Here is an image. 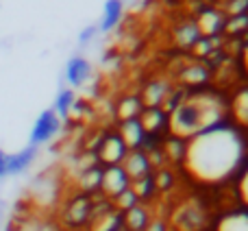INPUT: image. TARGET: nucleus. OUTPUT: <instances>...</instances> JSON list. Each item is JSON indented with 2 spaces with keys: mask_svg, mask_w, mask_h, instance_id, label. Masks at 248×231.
<instances>
[{
  "mask_svg": "<svg viewBox=\"0 0 248 231\" xmlns=\"http://www.w3.org/2000/svg\"><path fill=\"white\" fill-rule=\"evenodd\" d=\"M122 16V2L120 0H109L105 4V13H103V22H100V29L103 31H111L118 24Z\"/></svg>",
  "mask_w": 248,
  "mask_h": 231,
  "instance_id": "f8f14e48",
  "label": "nucleus"
},
{
  "mask_svg": "<svg viewBox=\"0 0 248 231\" xmlns=\"http://www.w3.org/2000/svg\"><path fill=\"white\" fill-rule=\"evenodd\" d=\"M126 155V148H124L122 140L118 135H107L100 144V150H98V157L103 164L107 166H120V162Z\"/></svg>",
  "mask_w": 248,
  "mask_h": 231,
  "instance_id": "39448f33",
  "label": "nucleus"
},
{
  "mask_svg": "<svg viewBox=\"0 0 248 231\" xmlns=\"http://www.w3.org/2000/svg\"><path fill=\"white\" fill-rule=\"evenodd\" d=\"M183 150H185V142L172 137V140L166 144V150H163V153H166V157L172 159V162H181V159H183Z\"/></svg>",
  "mask_w": 248,
  "mask_h": 231,
  "instance_id": "4be33fe9",
  "label": "nucleus"
},
{
  "mask_svg": "<svg viewBox=\"0 0 248 231\" xmlns=\"http://www.w3.org/2000/svg\"><path fill=\"white\" fill-rule=\"evenodd\" d=\"M153 181H155V188H159V190H168L172 185V175L168 170H159V175L157 177H153Z\"/></svg>",
  "mask_w": 248,
  "mask_h": 231,
  "instance_id": "393cba45",
  "label": "nucleus"
},
{
  "mask_svg": "<svg viewBox=\"0 0 248 231\" xmlns=\"http://www.w3.org/2000/svg\"><path fill=\"white\" fill-rule=\"evenodd\" d=\"M216 231H248V212H231L218 220Z\"/></svg>",
  "mask_w": 248,
  "mask_h": 231,
  "instance_id": "1a4fd4ad",
  "label": "nucleus"
},
{
  "mask_svg": "<svg viewBox=\"0 0 248 231\" xmlns=\"http://www.w3.org/2000/svg\"><path fill=\"white\" fill-rule=\"evenodd\" d=\"M244 140L233 127L218 124L185 142L183 166L194 181L218 185L229 181L244 162Z\"/></svg>",
  "mask_w": 248,
  "mask_h": 231,
  "instance_id": "f257e3e1",
  "label": "nucleus"
},
{
  "mask_svg": "<svg viewBox=\"0 0 248 231\" xmlns=\"http://www.w3.org/2000/svg\"><path fill=\"white\" fill-rule=\"evenodd\" d=\"M242 26H248V16H235V20H231L227 24V31L229 33H240V31H244Z\"/></svg>",
  "mask_w": 248,
  "mask_h": 231,
  "instance_id": "a878e982",
  "label": "nucleus"
},
{
  "mask_svg": "<svg viewBox=\"0 0 248 231\" xmlns=\"http://www.w3.org/2000/svg\"><path fill=\"white\" fill-rule=\"evenodd\" d=\"M244 66H246V70H248V44H246V48H244Z\"/></svg>",
  "mask_w": 248,
  "mask_h": 231,
  "instance_id": "2f4dec72",
  "label": "nucleus"
},
{
  "mask_svg": "<svg viewBox=\"0 0 248 231\" xmlns=\"http://www.w3.org/2000/svg\"><path fill=\"white\" fill-rule=\"evenodd\" d=\"M144 231H166V225H163L161 220H153V223L146 225Z\"/></svg>",
  "mask_w": 248,
  "mask_h": 231,
  "instance_id": "c756f323",
  "label": "nucleus"
},
{
  "mask_svg": "<svg viewBox=\"0 0 248 231\" xmlns=\"http://www.w3.org/2000/svg\"><path fill=\"white\" fill-rule=\"evenodd\" d=\"M146 225H148V216H146V212L140 205L124 212V227L128 231H144Z\"/></svg>",
  "mask_w": 248,
  "mask_h": 231,
  "instance_id": "9b49d317",
  "label": "nucleus"
},
{
  "mask_svg": "<svg viewBox=\"0 0 248 231\" xmlns=\"http://www.w3.org/2000/svg\"><path fill=\"white\" fill-rule=\"evenodd\" d=\"M211 48H214V46H211L209 39H198V42L194 44V52H196V55H207Z\"/></svg>",
  "mask_w": 248,
  "mask_h": 231,
  "instance_id": "c85d7f7f",
  "label": "nucleus"
},
{
  "mask_svg": "<svg viewBox=\"0 0 248 231\" xmlns=\"http://www.w3.org/2000/svg\"><path fill=\"white\" fill-rule=\"evenodd\" d=\"M120 168L124 170L128 181H135V179H141L150 172V164H148V157L140 150H128L124 155V159L120 162Z\"/></svg>",
  "mask_w": 248,
  "mask_h": 231,
  "instance_id": "20e7f679",
  "label": "nucleus"
},
{
  "mask_svg": "<svg viewBox=\"0 0 248 231\" xmlns=\"http://www.w3.org/2000/svg\"><path fill=\"white\" fill-rule=\"evenodd\" d=\"M87 216H90V203H87V198H77V201L70 205L65 218H68V223H72V225H81L87 220Z\"/></svg>",
  "mask_w": 248,
  "mask_h": 231,
  "instance_id": "ddd939ff",
  "label": "nucleus"
},
{
  "mask_svg": "<svg viewBox=\"0 0 248 231\" xmlns=\"http://www.w3.org/2000/svg\"><path fill=\"white\" fill-rule=\"evenodd\" d=\"M220 29H222V17H220L218 13L216 11H202L201 13V17H198V22H196V31L201 37L211 39Z\"/></svg>",
  "mask_w": 248,
  "mask_h": 231,
  "instance_id": "6e6552de",
  "label": "nucleus"
},
{
  "mask_svg": "<svg viewBox=\"0 0 248 231\" xmlns=\"http://www.w3.org/2000/svg\"><path fill=\"white\" fill-rule=\"evenodd\" d=\"M7 175V155L0 150V177Z\"/></svg>",
  "mask_w": 248,
  "mask_h": 231,
  "instance_id": "7c9ffc66",
  "label": "nucleus"
},
{
  "mask_svg": "<svg viewBox=\"0 0 248 231\" xmlns=\"http://www.w3.org/2000/svg\"><path fill=\"white\" fill-rule=\"evenodd\" d=\"M137 122H140L144 133H157L159 129L166 124V114L159 107H150V109H144V112L137 116Z\"/></svg>",
  "mask_w": 248,
  "mask_h": 231,
  "instance_id": "0eeeda50",
  "label": "nucleus"
},
{
  "mask_svg": "<svg viewBox=\"0 0 248 231\" xmlns=\"http://www.w3.org/2000/svg\"><path fill=\"white\" fill-rule=\"evenodd\" d=\"M166 94H168V87L163 85V83H150V85L144 90V105H146V109L159 107V103L166 99Z\"/></svg>",
  "mask_w": 248,
  "mask_h": 231,
  "instance_id": "2eb2a0df",
  "label": "nucleus"
},
{
  "mask_svg": "<svg viewBox=\"0 0 248 231\" xmlns=\"http://www.w3.org/2000/svg\"><path fill=\"white\" fill-rule=\"evenodd\" d=\"M140 114H141V103L135 96H128V99H124L122 103L118 105V118H120L122 122H126V120H137Z\"/></svg>",
  "mask_w": 248,
  "mask_h": 231,
  "instance_id": "4468645a",
  "label": "nucleus"
},
{
  "mask_svg": "<svg viewBox=\"0 0 248 231\" xmlns=\"http://www.w3.org/2000/svg\"><path fill=\"white\" fill-rule=\"evenodd\" d=\"M128 183L131 181L126 179L120 166H107V170H103V177H100V190L111 198H116L120 192H124L128 188Z\"/></svg>",
  "mask_w": 248,
  "mask_h": 231,
  "instance_id": "7ed1b4c3",
  "label": "nucleus"
},
{
  "mask_svg": "<svg viewBox=\"0 0 248 231\" xmlns=\"http://www.w3.org/2000/svg\"><path fill=\"white\" fill-rule=\"evenodd\" d=\"M224 114H227V105H224L222 96L214 94V92H196L192 96H185L181 103H176L170 109L168 127H170L172 137L187 142L189 137L198 135L207 129L218 127Z\"/></svg>",
  "mask_w": 248,
  "mask_h": 231,
  "instance_id": "f03ea898",
  "label": "nucleus"
},
{
  "mask_svg": "<svg viewBox=\"0 0 248 231\" xmlns=\"http://www.w3.org/2000/svg\"><path fill=\"white\" fill-rule=\"evenodd\" d=\"M31 157H33L31 150H24V153H17V155L7 157V172H20L22 168L31 162Z\"/></svg>",
  "mask_w": 248,
  "mask_h": 231,
  "instance_id": "6ab92c4d",
  "label": "nucleus"
},
{
  "mask_svg": "<svg viewBox=\"0 0 248 231\" xmlns=\"http://www.w3.org/2000/svg\"><path fill=\"white\" fill-rule=\"evenodd\" d=\"M229 11L233 13V16H244L248 11V0H233L231 7H229Z\"/></svg>",
  "mask_w": 248,
  "mask_h": 231,
  "instance_id": "cd10ccee",
  "label": "nucleus"
},
{
  "mask_svg": "<svg viewBox=\"0 0 248 231\" xmlns=\"http://www.w3.org/2000/svg\"><path fill=\"white\" fill-rule=\"evenodd\" d=\"M181 79H183L185 83H189V85H198V83H202L207 79V70L201 68V66H192V68L183 70Z\"/></svg>",
  "mask_w": 248,
  "mask_h": 231,
  "instance_id": "aec40b11",
  "label": "nucleus"
},
{
  "mask_svg": "<svg viewBox=\"0 0 248 231\" xmlns=\"http://www.w3.org/2000/svg\"><path fill=\"white\" fill-rule=\"evenodd\" d=\"M144 135H146V133L141 131V127H140V122H137V120H126V122H122L120 135H118V137L122 140L124 148L137 150L141 146V142H144Z\"/></svg>",
  "mask_w": 248,
  "mask_h": 231,
  "instance_id": "423d86ee",
  "label": "nucleus"
},
{
  "mask_svg": "<svg viewBox=\"0 0 248 231\" xmlns=\"http://www.w3.org/2000/svg\"><path fill=\"white\" fill-rule=\"evenodd\" d=\"M128 188H131V192L135 194L137 201H140V198H148L150 194L155 192V181H153V177L150 175H146V177H141V179L131 181Z\"/></svg>",
  "mask_w": 248,
  "mask_h": 231,
  "instance_id": "dca6fc26",
  "label": "nucleus"
},
{
  "mask_svg": "<svg viewBox=\"0 0 248 231\" xmlns=\"http://www.w3.org/2000/svg\"><path fill=\"white\" fill-rule=\"evenodd\" d=\"M176 39H179V44H183V46H194V44L201 39V35H198V31H196V24L181 26L179 33H176Z\"/></svg>",
  "mask_w": 248,
  "mask_h": 231,
  "instance_id": "412c9836",
  "label": "nucleus"
},
{
  "mask_svg": "<svg viewBox=\"0 0 248 231\" xmlns=\"http://www.w3.org/2000/svg\"><path fill=\"white\" fill-rule=\"evenodd\" d=\"M116 205H118V210L128 212L131 207H135V205H137V197L131 192V188H126L124 192H120V194L116 197Z\"/></svg>",
  "mask_w": 248,
  "mask_h": 231,
  "instance_id": "5701e85b",
  "label": "nucleus"
},
{
  "mask_svg": "<svg viewBox=\"0 0 248 231\" xmlns=\"http://www.w3.org/2000/svg\"><path fill=\"white\" fill-rule=\"evenodd\" d=\"M100 177H103V170H98L96 166L83 170V175L78 177V185H81L85 192H92V190L100 188Z\"/></svg>",
  "mask_w": 248,
  "mask_h": 231,
  "instance_id": "f3484780",
  "label": "nucleus"
},
{
  "mask_svg": "<svg viewBox=\"0 0 248 231\" xmlns=\"http://www.w3.org/2000/svg\"><path fill=\"white\" fill-rule=\"evenodd\" d=\"M87 72V64L83 59H72L68 66V77L72 79L74 83H78V79H83V74Z\"/></svg>",
  "mask_w": 248,
  "mask_h": 231,
  "instance_id": "b1692460",
  "label": "nucleus"
},
{
  "mask_svg": "<svg viewBox=\"0 0 248 231\" xmlns=\"http://www.w3.org/2000/svg\"><path fill=\"white\" fill-rule=\"evenodd\" d=\"M231 112L237 124L248 127V87H244V90H240L235 94V99L231 103Z\"/></svg>",
  "mask_w": 248,
  "mask_h": 231,
  "instance_id": "9d476101",
  "label": "nucleus"
},
{
  "mask_svg": "<svg viewBox=\"0 0 248 231\" xmlns=\"http://www.w3.org/2000/svg\"><path fill=\"white\" fill-rule=\"evenodd\" d=\"M240 198H242V203L248 207V168L242 172V177H240Z\"/></svg>",
  "mask_w": 248,
  "mask_h": 231,
  "instance_id": "bb28decb",
  "label": "nucleus"
},
{
  "mask_svg": "<svg viewBox=\"0 0 248 231\" xmlns=\"http://www.w3.org/2000/svg\"><path fill=\"white\" fill-rule=\"evenodd\" d=\"M52 129H55V118H52V114H44L33 129V142L46 140V137L52 133Z\"/></svg>",
  "mask_w": 248,
  "mask_h": 231,
  "instance_id": "a211bd4d",
  "label": "nucleus"
}]
</instances>
